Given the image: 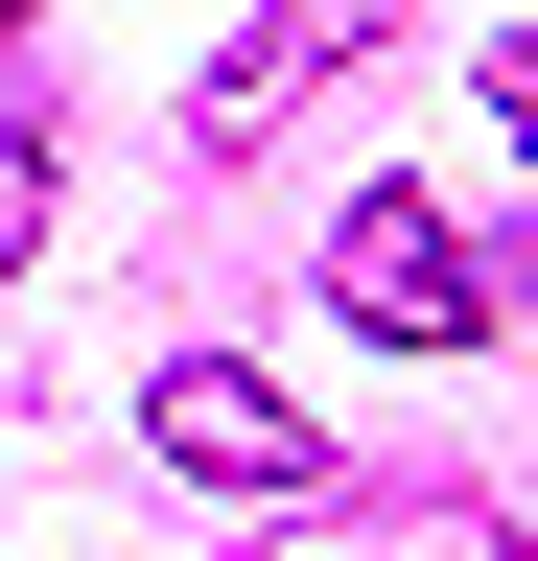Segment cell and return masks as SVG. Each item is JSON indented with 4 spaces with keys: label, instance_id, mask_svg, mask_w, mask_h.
<instances>
[{
    "label": "cell",
    "instance_id": "3",
    "mask_svg": "<svg viewBox=\"0 0 538 561\" xmlns=\"http://www.w3.org/2000/svg\"><path fill=\"white\" fill-rule=\"evenodd\" d=\"M375 24H398V0H257V24L211 47V94H187V117H211V140H257L282 94H328V70H352Z\"/></svg>",
    "mask_w": 538,
    "mask_h": 561
},
{
    "label": "cell",
    "instance_id": "4",
    "mask_svg": "<svg viewBox=\"0 0 538 561\" xmlns=\"http://www.w3.org/2000/svg\"><path fill=\"white\" fill-rule=\"evenodd\" d=\"M257 561H515L492 491H328V515H282Z\"/></svg>",
    "mask_w": 538,
    "mask_h": 561
},
{
    "label": "cell",
    "instance_id": "1",
    "mask_svg": "<svg viewBox=\"0 0 538 561\" xmlns=\"http://www.w3.org/2000/svg\"><path fill=\"white\" fill-rule=\"evenodd\" d=\"M328 305H352L375 351H492V305H515V257H468L422 187H352L328 210Z\"/></svg>",
    "mask_w": 538,
    "mask_h": 561
},
{
    "label": "cell",
    "instance_id": "2",
    "mask_svg": "<svg viewBox=\"0 0 538 561\" xmlns=\"http://www.w3.org/2000/svg\"><path fill=\"white\" fill-rule=\"evenodd\" d=\"M141 445L187 468V491H305L328 445H305V398L282 375H234V351H164V375H141Z\"/></svg>",
    "mask_w": 538,
    "mask_h": 561
},
{
    "label": "cell",
    "instance_id": "5",
    "mask_svg": "<svg viewBox=\"0 0 538 561\" xmlns=\"http://www.w3.org/2000/svg\"><path fill=\"white\" fill-rule=\"evenodd\" d=\"M492 117H515V164H538V24H515V70H492Z\"/></svg>",
    "mask_w": 538,
    "mask_h": 561
}]
</instances>
